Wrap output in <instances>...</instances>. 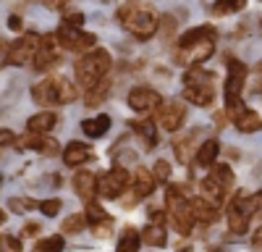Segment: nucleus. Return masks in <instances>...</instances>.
Masks as SVG:
<instances>
[{"label": "nucleus", "mask_w": 262, "mask_h": 252, "mask_svg": "<svg viewBox=\"0 0 262 252\" xmlns=\"http://www.w3.org/2000/svg\"><path fill=\"white\" fill-rule=\"evenodd\" d=\"M215 42H217V32L210 24L184 32L176 42V63H181V66H200L202 60H207L215 53Z\"/></svg>", "instance_id": "1"}, {"label": "nucleus", "mask_w": 262, "mask_h": 252, "mask_svg": "<svg viewBox=\"0 0 262 252\" xmlns=\"http://www.w3.org/2000/svg\"><path fill=\"white\" fill-rule=\"evenodd\" d=\"M113 66V58L107 50L102 48H95L90 53H84L79 60H76V66H74V74H76V81H79V87H84L86 92H90L95 84H100L107 71H111Z\"/></svg>", "instance_id": "2"}, {"label": "nucleus", "mask_w": 262, "mask_h": 252, "mask_svg": "<svg viewBox=\"0 0 262 252\" xmlns=\"http://www.w3.org/2000/svg\"><path fill=\"white\" fill-rule=\"evenodd\" d=\"M118 21L126 32H131L137 39H149L158 32V16L144 3H126L118 8Z\"/></svg>", "instance_id": "3"}, {"label": "nucleus", "mask_w": 262, "mask_h": 252, "mask_svg": "<svg viewBox=\"0 0 262 252\" xmlns=\"http://www.w3.org/2000/svg\"><path fill=\"white\" fill-rule=\"evenodd\" d=\"M32 97L39 105H69L79 97V90L63 76H48L32 87Z\"/></svg>", "instance_id": "4"}, {"label": "nucleus", "mask_w": 262, "mask_h": 252, "mask_svg": "<svg viewBox=\"0 0 262 252\" xmlns=\"http://www.w3.org/2000/svg\"><path fill=\"white\" fill-rule=\"evenodd\" d=\"M165 205H168V216L173 221V226L179 228V234H189L191 226H194V218H191V210H189V197L181 186H168L165 192Z\"/></svg>", "instance_id": "5"}, {"label": "nucleus", "mask_w": 262, "mask_h": 252, "mask_svg": "<svg viewBox=\"0 0 262 252\" xmlns=\"http://www.w3.org/2000/svg\"><path fill=\"white\" fill-rule=\"evenodd\" d=\"M53 37H55V42H58V48L69 50V53H90V50H95V45H97V37H95L92 32L74 29V27H66V24H60Z\"/></svg>", "instance_id": "6"}, {"label": "nucleus", "mask_w": 262, "mask_h": 252, "mask_svg": "<svg viewBox=\"0 0 262 252\" xmlns=\"http://www.w3.org/2000/svg\"><path fill=\"white\" fill-rule=\"evenodd\" d=\"M131 184V174L126 171L123 165H113L105 176L97 179V195L105 200H118Z\"/></svg>", "instance_id": "7"}, {"label": "nucleus", "mask_w": 262, "mask_h": 252, "mask_svg": "<svg viewBox=\"0 0 262 252\" xmlns=\"http://www.w3.org/2000/svg\"><path fill=\"white\" fill-rule=\"evenodd\" d=\"M37 45H39L37 32H27L16 42H8V63L11 66H27V63H32V58L37 53Z\"/></svg>", "instance_id": "8"}, {"label": "nucleus", "mask_w": 262, "mask_h": 252, "mask_svg": "<svg viewBox=\"0 0 262 252\" xmlns=\"http://www.w3.org/2000/svg\"><path fill=\"white\" fill-rule=\"evenodd\" d=\"M32 63H34L37 71H50V69L60 66V48H58L53 34L39 37V45H37V53H34Z\"/></svg>", "instance_id": "9"}, {"label": "nucleus", "mask_w": 262, "mask_h": 252, "mask_svg": "<svg viewBox=\"0 0 262 252\" xmlns=\"http://www.w3.org/2000/svg\"><path fill=\"white\" fill-rule=\"evenodd\" d=\"M244 197L247 195H236L233 200H231V205H228V226H231V231L238 237V234H247V228H249V221H252V213H249V207H247V202H244Z\"/></svg>", "instance_id": "10"}, {"label": "nucleus", "mask_w": 262, "mask_h": 252, "mask_svg": "<svg viewBox=\"0 0 262 252\" xmlns=\"http://www.w3.org/2000/svg\"><path fill=\"white\" fill-rule=\"evenodd\" d=\"M128 105H131V111H137V113H149V111L160 108L163 97L152 87H134L128 92Z\"/></svg>", "instance_id": "11"}, {"label": "nucleus", "mask_w": 262, "mask_h": 252, "mask_svg": "<svg viewBox=\"0 0 262 252\" xmlns=\"http://www.w3.org/2000/svg\"><path fill=\"white\" fill-rule=\"evenodd\" d=\"M16 144L24 147V150H37V153L48 155V158H53V155L60 153V144L53 137H48V134H29L27 132L24 137H16Z\"/></svg>", "instance_id": "12"}, {"label": "nucleus", "mask_w": 262, "mask_h": 252, "mask_svg": "<svg viewBox=\"0 0 262 252\" xmlns=\"http://www.w3.org/2000/svg\"><path fill=\"white\" fill-rule=\"evenodd\" d=\"M247 87V66L238 58H228V76H226V95L242 97Z\"/></svg>", "instance_id": "13"}, {"label": "nucleus", "mask_w": 262, "mask_h": 252, "mask_svg": "<svg viewBox=\"0 0 262 252\" xmlns=\"http://www.w3.org/2000/svg\"><path fill=\"white\" fill-rule=\"evenodd\" d=\"M184 118H186V108H184L181 102H165V105H160L158 121H160V126H163L165 132H170V134L179 132Z\"/></svg>", "instance_id": "14"}, {"label": "nucleus", "mask_w": 262, "mask_h": 252, "mask_svg": "<svg viewBox=\"0 0 262 252\" xmlns=\"http://www.w3.org/2000/svg\"><path fill=\"white\" fill-rule=\"evenodd\" d=\"M184 100L194 102L196 108H210V105L215 102V81L189 84V87H184Z\"/></svg>", "instance_id": "15"}, {"label": "nucleus", "mask_w": 262, "mask_h": 252, "mask_svg": "<svg viewBox=\"0 0 262 252\" xmlns=\"http://www.w3.org/2000/svg\"><path fill=\"white\" fill-rule=\"evenodd\" d=\"M155 179H152V171L149 168H144V165H139L137 171H134V176H131V189H134V197H131V205H134L137 200H142V197H147V195H152L155 192Z\"/></svg>", "instance_id": "16"}, {"label": "nucleus", "mask_w": 262, "mask_h": 252, "mask_svg": "<svg viewBox=\"0 0 262 252\" xmlns=\"http://www.w3.org/2000/svg\"><path fill=\"white\" fill-rule=\"evenodd\" d=\"M90 158H92V147L84 144V142H69V144H66V150H63V163L69 168H79Z\"/></svg>", "instance_id": "17"}, {"label": "nucleus", "mask_w": 262, "mask_h": 252, "mask_svg": "<svg viewBox=\"0 0 262 252\" xmlns=\"http://www.w3.org/2000/svg\"><path fill=\"white\" fill-rule=\"evenodd\" d=\"M74 189L76 195L84 200V202H95V195H97V176L92 171H79L74 176Z\"/></svg>", "instance_id": "18"}, {"label": "nucleus", "mask_w": 262, "mask_h": 252, "mask_svg": "<svg viewBox=\"0 0 262 252\" xmlns=\"http://www.w3.org/2000/svg\"><path fill=\"white\" fill-rule=\"evenodd\" d=\"M189 210H191L194 223H196V221H200V223H215V221H217V207L210 205V202L202 200V197H189Z\"/></svg>", "instance_id": "19"}, {"label": "nucleus", "mask_w": 262, "mask_h": 252, "mask_svg": "<svg viewBox=\"0 0 262 252\" xmlns=\"http://www.w3.org/2000/svg\"><path fill=\"white\" fill-rule=\"evenodd\" d=\"M196 137H200V129H194L184 137H176V142H173V150H176V160L179 163H189L196 153Z\"/></svg>", "instance_id": "20"}, {"label": "nucleus", "mask_w": 262, "mask_h": 252, "mask_svg": "<svg viewBox=\"0 0 262 252\" xmlns=\"http://www.w3.org/2000/svg\"><path fill=\"white\" fill-rule=\"evenodd\" d=\"M217 155H221V144H217V139H207V142H202L200 147H196L194 163L200 168H210V165H215Z\"/></svg>", "instance_id": "21"}, {"label": "nucleus", "mask_w": 262, "mask_h": 252, "mask_svg": "<svg viewBox=\"0 0 262 252\" xmlns=\"http://www.w3.org/2000/svg\"><path fill=\"white\" fill-rule=\"evenodd\" d=\"M55 123H58V116L53 111H39L27 121V129L29 134H48L50 129H55Z\"/></svg>", "instance_id": "22"}, {"label": "nucleus", "mask_w": 262, "mask_h": 252, "mask_svg": "<svg viewBox=\"0 0 262 252\" xmlns=\"http://www.w3.org/2000/svg\"><path fill=\"white\" fill-rule=\"evenodd\" d=\"M107 129H111V116H107V113H100V116H95V118H84V121H81V132H84L86 137H92V139L105 137Z\"/></svg>", "instance_id": "23"}, {"label": "nucleus", "mask_w": 262, "mask_h": 252, "mask_svg": "<svg viewBox=\"0 0 262 252\" xmlns=\"http://www.w3.org/2000/svg\"><path fill=\"white\" fill-rule=\"evenodd\" d=\"M202 192H205V197H202V200H207V202H210V205H215V207L221 205V202L226 200V195H228L226 189H223L221 184H217L215 179H210V176H207V179H202Z\"/></svg>", "instance_id": "24"}, {"label": "nucleus", "mask_w": 262, "mask_h": 252, "mask_svg": "<svg viewBox=\"0 0 262 252\" xmlns=\"http://www.w3.org/2000/svg\"><path fill=\"white\" fill-rule=\"evenodd\" d=\"M107 95H111V81L102 79L100 84H95V87L84 95V102H86V108H97V105H102L107 100Z\"/></svg>", "instance_id": "25"}, {"label": "nucleus", "mask_w": 262, "mask_h": 252, "mask_svg": "<svg viewBox=\"0 0 262 252\" xmlns=\"http://www.w3.org/2000/svg\"><path fill=\"white\" fill-rule=\"evenodd\" d=\"M139 237H142V242H147L149 247H165V244H168V237H165V228H163V226L147 223L144 231H139Z\"/></svg>", "instance_id": "26"}, {"label": "nucleus", "mask_w": 262, "mask_h": 252, "mask_svg": "<svg viewBox=\"0 0 262 252\" xmlns=\"http://www.w3.org/2000/svg\"><path fill=\"white\" fill-rule=\"evenodd\" d=\"M128 126L134 129V134H139L144 139V147H155L158 144V134H155V126H152L149 121H128Z\"/></svg>", "instance_id": "27"}, {"label": "nucleus", "mask_w": 262, "mask_h": 252, "mask_svg": "<svg viewBox=\"0 0 262 252\" xmlns=\"http://www.w3.org/2000/svg\"><path fill=\"white\" fill-rule=\"evenodd\" d=\"M233 123H236V129L244 132V134H252V132H259V129H262V118H259L254 111H249V108L238 116Z\"/></svg>", "instance_id": "28"}, {"label": "nucleus", "mask_w": 262, "mask_h": 252, "mask_svg": "<svg viewBox=\"0 0 262 252\" xmlns=\"http://www.w3.org/2000/svg\"><path fill=\"white\" fill-rule=\"evenodd\" d=\"M139 244H142L139 231L128 226V228H123V234H121V239H118L116 252H139Z\"/></svg>", "instance_id": "29"}, {"label": "nucleus", "mask_w": 262, "mask_h": 252, "mask_svg": "<svg viewBox=\"0 0 262 252\" xmlns=\"http://www.w3.org/2000/svg\"><path fill=\"white\" fill-rule=\"evenodd\" d=\"M210 179H215L217 184H221L223 189H226V192H228V189L236 184V176H233V171H231V165H212V174H210Z\"/></svg>", "instance_id": "30"}, {"label": "nucleus", "mask_w": 262, "mask_h": 252, "mask_svg": "<svg viewBox=\"0 0 262 252\" xmlns=\"http://www.w3.org/2000/svg\"><path fill=\"white\" fill-rule=\"evenodd\" d=\"M84 221L90 223V226H97V223H102V221H111V216H107L105 210H102V205H100V202H86Z\"/></svg>", "instance_id": "31"}, {"label": "nucleus", "mask_w": 262, "mask_h": 252, "mask_svg": "<svg viewBox=\"0 0 262 252\" xmlns=\"http://www.w3.org/2000/svg\"><path fill=\"white\" fill-rule=\"evenodd\" d=\"M66 242L60 234H53V237H45V239H39L34 244V252H63Z\"/></svg>", "instance_id": "32"}, {"label": "nucleus", "mask_w": 262, "mask_h": 252, "mask_svg": "<svg viewBox=\"0 0 262 252\" xmlns=\"http://www.w3.org/2000/svg\"><path fill=\"white\" fill-rule=\"evenodd\" d=\"M247 0H221V3L210 6V13L215 16H223V13H236V11H244Z\"/></svg>", "instance_id": "33"}, {"label": "nucleus", "mask_w": 262, "mask_h": 252, "mask_svg": "<svg viewBox=\"0 0 262 252\" xmlns=\"http://www.w3.org/2000/svg\"><path fill=\"white\" fill-rule=\"evenodd\" d=\"M205 81H215V76L210 71L200 69V66H194V69H189L184 74V84H186V87H189V84H205Z\"/></svg>", "instance_id": "34"}, {"label": "nucleus", "mask_w": 262, "mask_h": 252, "mask_svg": "<svg viewBox=\"0 0 262 252\" xmlns=\"http://www.w3.org/2000/svg\"><path fill=\"white\" fill-rule=\"evenodd\" d=\"M244 111H247V105H244V100H242V97H236V95H226V116H228L231 121H236Z\"/></svg>", "instance_id": "35"}, {"label": "nucleus", "mask_w": 262, "mask_h": 252, "mask_svg": "<svg viewBox=\"0 0 262 252\" xmlns=\"http://www.w3.org/2000/svg\"><path fill=\"white\" fill-rule=\"evenodd\" d=\"M86 226V221H84V213H74V216H69L63 221V226H60V231L63 234H79V231Z\"/></svg>", "instance_id": "36"}, {"label": "nucleus", "mask_w": 262, "mask_h": 252, "mask_svg": "<svg viewBox=\"0 0 262 252\" xmlns=\"http://www.w3.org/2000/svg\"><path fill=\"white\" fill-rule=\"evenodd\" d=\"M8 207L13 210V213H27V210L39 207V202L37 200H27V197H11L8 200Z\"/></svg>", "instance_id": "37"}, {"label": "nucleus", "mask_w": 262, "mask_h": 252, "mask_svg": "<svg viewBox=\"0 0 262 252\" xmlns=\"http://www.w3.org/2000/svg\"><path fill=\"white\" fill-rule=\"evenodd\" d=\"M152 179H155V184H168L170 179V165L165 160H158L155 168H152Z\"/></svg>", "instance_id": "38"}, {"label": "nucleus", "mask_w": 262, "mask_h": 252, "mask_svg": "<svg viewBox=\"0 0 262 252\" xmlns=\"http://www.w3.org/2000/svg\"><path fill=\"white\" fill-rule=\"evenodd\" d=\"M0 252H21V239L13 234H3L0 237Z\"/></svg>", "instance_id": "39"}, {"label": "nucleus", "mask_w": 262, "mask_h": 252, "mask_svg": "<svg viewBox=\"0 0 262 252\" xmlns=\"http://www.w3.org/2000/svg\"><path fill=\"white\" fill-rule=\"evenodd\" d=\"M60 207H63V202L58 200V197H53V200H45V202H39V210L45 213L48 218H55L58 213H60Z\"/></svg>", "instance_id": "40"}, {"label": "nucleus", "mask_w": 262, "mask_h": 252, "mask_svg": "<svg viewBox=\"0 0 262 252\" xmlns=\"http://www.w3.org/2000/svg\"><path fill=\"white\" fill-rule=\"evenodd\" d=\"M13 144H16V134L11 129H0V155H3L6 150H11Z\"/></svg>", "instance_id": "41"}, {"label": "nucleus", "mask_w": 262, "mask_h": 252, "mask_svg": "<svg viewBox=\"0 0 262 252\" xmlns=\"http://www.w3.org/2000/svg\"><path fill=\"white\" fill-rule=\"evenodd\" d=\"M244 202H247V207H249V213H259V210H262V192L244 197Z\"/></svg>", "instance_id": "42"}, {"label": "nucleus", "mask_w": 262, "mask_h": 252, "mask_svg": "<svg viewBox=\"0 0 262 252\" xmlns=\"http://www.w3.org/2000/svg\"><path fill=\"white\" fill-rule=\"evenodd\" d=\"M63 24H66V27H74V29H81V24H84V13H66Z\"/></svg>", "instance_id": "43"}, {"label": "nucleus", "mask_w": 262, "mask_h": 252, "mask_svg": "<svg viewBox=\"0 0 262 252\" xmlns=\"http://www.w3.org/2000/svg\"><path fill=\"white\" fill-rule=\"evenodd\" d=\"M111 228H113V218H111V221H102V223H97V226H92V231H95L97 237H107V234H111Z\"/></svg>", "instance_id": "44"}, {"label": "nucleus", "mask_w": 262, "mask_h": 252, "mask_svg": "<svg viewBox=\"0 0 262 252\" xmlns=\"http://www.w3.org/2000/svg\"><path fill=\"white\" fill-rule=\"evenodd\" d=\"M163 221H165L163 210H149V223H152V226H163Z\"/></svg>", "instance_id": "45"}, {"label": "nucleus", "mask_w": 262, "mask_h": 252, "mask_svg": "<svg viewBox=\"0 0 262 252\" xmlns=\"http://www.w3.org/2000/svg\"><path fill=\"white\" fill-rule=\"evenodd\" d=\"M6 63H8V42L0 39V69H3Z\"/></svg>", "instance_id": "46"}, {"label": "nucleus", "mask_w": 262, "mask_h": 252, "mask_svg": "<svg viewBox=\"0 0 262 252\" xmlns=\"http://www.w3.org/2000/svg\"><path fill=\"white\" fill-rule=\"evenodd\" d=\"M37 231H39V223H27V226H24V231H21V234H24V237H34Z\"/></svg>", "instance_id": "47"}, {"label": "nucleus", "mask_w": 262, "mask_h": 252, "mask_svg": "<svg viewBox=\"0 0 262 252\" xmlns=\"http://www.w3.org/2000/svg\"><path fill=\"white\" fill-rule=\"evenodd\" d=\"M254 84H257L254 92H259V95H262V60H259V66H257V81H254Z\"/></svg>", "instance_id": "48"}, {"label": "nucleus", "mask_w": 262, "mask_h": 252, "mask_svg": "<svg viewBox=\"0 0 262 252\" xmlns=\"http://www.w3.org/2000/svg\"><path fill=\"white\" fill-rule=\"evenodd\" d=\"M8 27H11L13 32H21V18H18V16H11V18H8Z\"/></svg>", "instance_id": "49"}, {"label": "nucleus", "mask_w": 262, "mask_h": 252, "mask_svg": "<svg viewBox=\"0 0 262 252\" xmlns=\"http://www.w3.org/2000/svg\"><path fill=\"white\" fill-rule=\"evenodd\" d=\"M252 244H254V247H259V249H262V228H257V234H254V237H252Z\"/></svg>", "instance_id": "50"}, {"label": "nucleus", "mask_w": 262, "mask_h": 252, "mask_svg": "<svg viewBox=\"0 0 262 252\" xmlns=\"http://www.w3.org/2000/svg\"><path fill=\"white\" fill-rule=\"evenodd\" d=\"M6 218H8V216H6V210H3V207H0V226H3V223H6Z\"/></svg>", "instance_id": "51"}, {"label": "nucleus", "mask_w": 262, "mask_h": 252, "mask_svg": "<svg viewBox=\"0 0 262 252\" xmlns=\"http://www.w3.org/2000/svg\"><path fill=\"white\" fill-rule=\"evenodd\" d=\"M259 27H262V24H259Z\"/></svg>", "instance_id": "52"}]
</instances>
